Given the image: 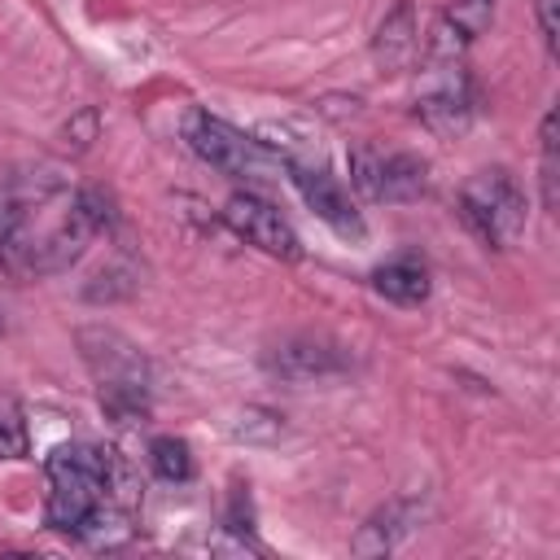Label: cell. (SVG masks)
<instances>
[{
	"label": "cell",
	"mask_w": 560,
	"mask_h": 560,
	"mask_svg": "<svg viewBox=\"0 0 560 560\" xmlns=\"http://www.w3.org/2000/svg\"><path fill=\"white\" fill-rule=\"evenodd\" d=\"M350 179L368 201H416L429 188V162L416 153H381L372 144H354Z\"/></svg>",
	"instance_id": "obj_6"
},
{
	"label": "cell",
	"mask_w": 560,
	"mask_h": 560,
	"mask_svg": "<svg viewBox=\"0 0 560 560\" xmlns=\"http://www.w3.org/2000/svg\"><path fill=\"white\" fill-rule=\"evenodd\" d=\"M96 131H101V118H96V109H79L66 127H61V140L66 144H74V149H88L92 140H96Z\"/></svg>",
	"instance_id": "obj_20"
},
{
	"label": "cell",
	"mask_w": 560,
	"mask_h": 560,
	"mask_svg": "<svg viewBox=\"0 0 560 560\" xmlns=\"http://www.w3.org/2000/svg\"><path fill=\"white\" fill-rule=\"evenodd\" d=\"M459 219L486 249H512L525 232V192L503 166L477 171L459 188Z\"/></svg>",
	"instance_id": "obj_4"
},
{
	"label": "cell",
	"mask_w": 560,
	"mask_h": 560,
	"mask_svg": "<svg viewBox=\"0 0 560 560\" xmlns=\"http://www.w3.org/2000/svg\"><path fill=\"white\" fill-rule=\"evenodd\" d=\"M289 179L293 188L302 192V201L315 210V219H324L337 236L346 241H363V219L350 201V192L341 188V179L328 171V166H311V162H289Z\"/></svg>",
	"instance_id": "obj_10"
},
{
	"label": "cell",
	"mask_w": 560,
	"mask_h": 560,
	"mask_svg": "<svg viewBox=\"0 0 560 560\" xmlns=\"http://www.w3.org/2000/svg\"><path fill=\"white\" fill-rule=\"evenodd\" d=\"M477 96H472V79L459 61H433V70H424V83L416 92V118L433 131V136H464L472 122Z\"/></svg>",
	"instance_id": "obj_7"
},
{
	"label": "cell",
	"mask_w": 560,
	"mask_h": 560,
	"mask_svg": "<svg viewBox=\"0 0 560 560\" xmlns=\"http://www.w3.org/2000/svg\"><path fill=\"white\" fill-rule=\"evenodd\" d=\"M262 368L280 381H293V385H306V381H328V376H341L350 372V354L328 341V337H311V332H298V337H284L276 341L267 354H262Z\"/></svg>",
	"instance_id": "obj_9"
},
{
	"label": "cell",
	"mask_w": 560,
	"mask_h": 560,
	"mask_svg": "<svg viewBox=\"0 0 560 560\" xmlns=\"http://www.w3.org/2000/svg\"><path fill=\"white\" fill-rule=\"evenodd\" d=\"M490 18H494V0H455L429 39V57L433 61H459V52L490 26Z\"/></svg>",
	"instance_id": "obj_11"
},
{
	"label": "cell",
	"mask_w": 560,
	"mask_h": 560,
	"mask_svg": "<svg viewBox=\"0 0 560 560\" xmlns=\"http://www.w3.org/2000/svg\"><path fill=\"white\" fill-rule=\"evenodd\" d=\"M26 451H31V433L18 402H0V459H22Z\"/></svg>",
	"instance_id": "obj_18"
},
{
	"label": "cell",
	"mask_w": 560,
	"mask_h": 560,
	"mask_svg": "<svg viewBox=\"0 0 560 560\" xmlns=\"http://www.w3.org/2000/svg\"><path fill=\"white\" fill-rule=\"evenodd\" d=\"M538 31H542V44L547 52H556V0H538Z\"/></svg>",
	"instance_id": "obj_21"
},
{
	"label": "cell",
	"mask_w": 560,
	"mask_h": 560,
	"mask_svg": "<svg viewBox=\"0 0 560 560\" xmlns=\"http://www.w3.org/2000/svg\"><path fill=\"white\" fill-rule=\"evenodd\" d=\"M223 223H228L245 245H254V249H262V254H271V258H284V262L302 258V241H298V232L289 228V219H284L271 201H262V197H254V192H232V197L223 201Z\"/></svg>",
	"instance_id": "obj_8"
},
{
	"label": "cell",
	"mask_w": 560,
	"mask_h": 560,
	"mask_svg": "<svg viewBox=\"0 0 560 560\" xmlns=\"http://www.w3.org/2000/svg\"><path fill=\"white\" fill-rule=\"evenodd\" d=\"M538 149H542V162H538V184H542V206L556 214L560 206V158H556V109L542 114V127H538Z\"/></svg>",
	"instance_id": "obj_16"
},
{
	"label": "cell",
	"mask_w": 560,
	"mask_h": 560,
	"mask_svg": "<svg viewBox=\"0 0 560 560\" xmlns=\"http://www.w3.org/2000/svg\"><path fill=\"white\" fill-rule=\"evenodd\" d=\"M372 289L394 306H420L433 289V276L420 254H394L389 262H381L372 271Z\"/></svg>",
	"instance_id": "obj_14"
},
{
	"label": "cell",
	"mask_w": 560,
	"mask_h": 560,
	"mask_svg": "<svg viewBox=\"0 0 560 560\" xmlns=\"http://www.w3.org/2000/svg\"><path fill=\"white\" fill-rule=\"evenodd\" d=\"M131 289H136V271H127V267H109V271L92 276V284H88L83 293H88V302H114V298H127Z\"/></svg>",
	"instance_id": "obj_19"
},
{
	"label": "cell",
	"mask_w": 560,
	"mask_h": 560,
	"mask_svg": "<svg viewBox=\"0 0 560 560\" xmlns=\"http://www.w3.org/2000/svg\"><path fill=\"white\" fill-rule=\"evenodd\" d=\"M420 52V26H416V4L411 0H398L381 26H376V39H372V57L381 70H407Z\"/></svg>",
	"instance_id": "obj_13"
},
{
	"label": "cell",
	"mask_w": 560,
	"mask_h": 560,
	"mask_svg": "<svg viewBox=\"0 0 560 560\" xmlns=\"http://www.w3.org/2000/svg\"><path fill=\"white\" fill-rule=\"evenodd\" d=\"M114 468H118V455L96 442L52 446L44 459V472H48L44 525L74 538L88 525V516L114 494Z\"/></svg>",
	"instance_id": "obj_3"
},
{
	"label": "cell",
	"mask_w": 560,
	"mask_h": 560,
	"mask_svg": "<svg viewBox=\"0 0 560 560\" xmlns=\"http://www.w3.org/2000/svg\"><path fill=\"white\" fill-rule=\"evenodd\" d=\"M79 354L92 372L96 385V402L114 424H144L149 420V359L140 354V346L131 337H122L118 328L105 324H88L74 332Z\"/></svg>",
	"instance_id": "obj_2"
},
{
	"label": "cell",
	"mask_w": 560,
	"mask_h": 560,
	"mask_svg": "<svg viewBox=\"0 0 560 560\" xmlns=\"http://www.w3.org/2000/svg\"><path fill=\"white\" fill-rule=\"evenodd\" d=\"M416 525H420V503H416V499H389L385 508H376V512L359 525L350 551H354V556H385V551H394Z\"/></svg>",
	"instance_id": "obj_12"
},
{
	"label": "cell",
	"mask_w": 560,
	"mask_h": 560,
	"mask_svg": "<svg viewBox=\"0 0 560 560\" xmlns=\"http://www.w3.org/2000/svg\"><path fill=\"white\" fill-rule=\"evenodd\" d=\"M149 468H153V477H162V481H188L192 477V451H188V442L184 438H153L149 442Z\"/></svg>",
	"instance_id": "obj_15"
},
{
	"label": "cell",
	"mask_w": 560,
	"mask_h": 560,
	"mask_svg": "<svg viewBox=\"0 0 560 560\" xmlns=\"http://www.w3.org/2000/svg\"><path fill=\"white\" fill-rule=\"evenodd\" d=\"M184 140H188V149H192L201 162H210V166L223 171V175H236V179H267V175L276 171V158L267 153L262 140L236 131L232 122H223V118H214V114H206V109H188V118H184Z\"/></svg>",
	"instance_id": "obj_5"
},
{
	"label": "cell",
	"mask_w": 560,
	"mask_h": 560,
	"mask_svg": "<svg viewBox=\"0 0 560 560\" xmlns=\"http://www.w3.org/2000/svg\"><path fill=\"white\" fill-rule=\"evenodd\" d=\"M280 433H284L280 416L276 411H262V407H245L232 420V438H241V442H276Z\"/></svg>",
	"instance_id": "obj_17"
},
{
	"label": "cell",
	"mask_w": 560,
	"mask_h": 560,
	"mask_svg": "<svg viewBox=\"0 0 560 560\" xmlns=\"http://www.w3.org/2000/svg\"><path fill=\"white\" fill-rule=\"evenodd\" d=\"M114 201L96 188H70L52 162L13 171L0 179V276L35 280L66 271L92 236L109 232Z\"/></svg>",
	"instance_id": "obj_1"
}]
</instances>
